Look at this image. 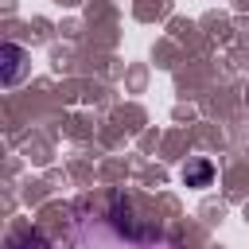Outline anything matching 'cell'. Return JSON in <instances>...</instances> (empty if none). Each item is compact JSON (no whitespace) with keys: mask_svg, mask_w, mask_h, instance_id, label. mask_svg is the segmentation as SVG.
<instances>
[{"mask_svg":"<svg viewBox=\"0 0 249 249\" xmlns=\"http://www.w3.org/2000/svg\"><path fill=\"white\" fill-rule=\"evenodd\" d=\"M19 62H23V51L19 47H4V86H12L16 78H19Z\"/></svg>","mask_w":249,"mask_h":249,"instance_id":"cell-2","label":"cell"},{"mask_svg":"<svg viewBox=\"0 0 249 249\" xmlns=\"http://www.w3.org/2000/svg\"><path fill=\"white\" fill-rule=\"evenodd\" d=\"M183 179H187V187H206V183L214 179V163H210V160H198V163L183 167Z\"/></svg>","mask_w":249,"mask_h":249,"instance_id":"cell-1","label":"cell"}]
</instances>
